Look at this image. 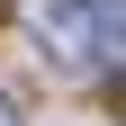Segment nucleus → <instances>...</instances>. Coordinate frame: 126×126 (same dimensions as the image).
Returning a JSON list of instances; mask_svg holds the SVG:
<instances>
[{"label": "nucleus", "instance_id": "f257e3e1", "mask_svg": "<svg viewBox=\"0 0 126 126\" xmlns=\"http://www.w3.org/2000/svg\"><path fill=\"white\" fill-rule=\"evenodd\" d=\"M27 36H36L63 72L99 63V18H90V0H27Z\"/></svg>", "mask_w": 126, "mask_h": 126}, {"label": "nucleus", "instance_id": "f03ea898", "mask_svg": "<svg viewBox=\"0 0 126 126\" xmlns=\"http://www.w3.org/2000/svg\"><path fill=\"white\" fill-rule=\"evenodd\" d=\"M90 18H99V54L126 63V0H90Z\"/></svg>", "mask_w": 126, "mask_h": 126}, {"label": "nucleus", "instance_id": "7ed1b4c3", "mask_svg": "<svg viewBox=\"0 0 126 126\" xmlns=\"http://www.w3.org/2000/svg\"><path fill=\"white\" fill-rule=\"evenodd\" d=\"M0 126H18V117H9V108H0Z\"/></svg>", "mask_w": 126, "mask_h": 126}, {"label": "nucleus", "instance_id": "20e7f679", "mask_svg": "<svg viewBox=\"0 0 126 126\" xmlns=\"http://www.w3.org/2000/svg\"><path fill=\"white\" fill-rule=\"evenodd\" d=\"M117 108H126V81H117Z\"/></svg>", "mask_w": 126, "mask_h": 126}]
</instances>
